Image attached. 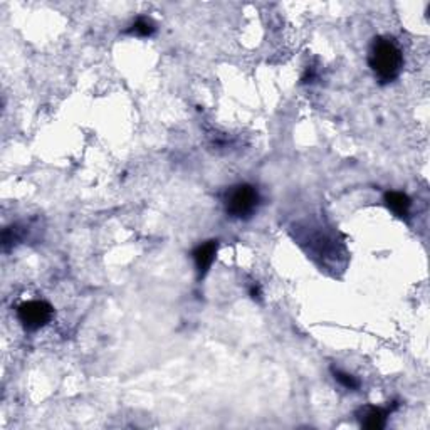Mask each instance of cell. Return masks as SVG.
<instances>
[{"mask_svg":"<svg viewBox=\"0 0 430 430\" xmlns=\"http://www.w3.org/2000/svg\"><path fill=\"white\" fill-rule=\"evenodd\" d=\"M393 409H378V407H365L358 412L360 424L365 429L370 430H380L385 427L387 417L392 413Z\"/></svg>","mask_w":430,"mask_h":430,"instance_id":"5","label":"cell"},{"mask_svg":"<svg viewBox=\"0 0 430 430\" xmlns=\"http://www.w3.org/2000/svg\"><path fill=\"white\" fill-rule=\"evenodd\" d=\"M251 296H253L254 300L255 297H261V289H259V286H254V288L251 289Z\"/></svg>","mask_w":430,"mask_h":430,"instance_id":"9","label":"cell"},{"mask_svg":"<svg viewBox=\"0 0 430 430\" xmlns=\"http://www.w3.org/2000/svg\"><path fill=\"white\" fill-rule=\"evenodd\" d=\"M385 204L395 215L405 219L410 214V207H412V200L404 192H387L385 193Z\"/></svg>","mask_w":430,"mask_h":430,"instance_id":"6","label":"cell"},{"mask_svg":"<svg viewBox=\"0 0 430 430\" xmlns=\"http://www.w3.org/2000/svg\"><path fill=\"white\" fill-rule=\"evenodd\" d=\"M52 306L46 301H27L17 308V317L27 331H37L51 321Z\"/></svg>","mask_w":430,"mask_h":430,"instance_id":"3","label":"cell"},{"mask_svg":"<svg viewBox=\"0 0 430 430\" xmlns=\"http://www.w3.org/2000/svg\"><path fill=\"white\" fill-rule=\"evenodd\" d=\"M219 244L217 241H208L205 244H200L195 251H193V261H195L197 271H199V277H204L211 269L212 262H214Z\"/></svg>","mask_w":430,"mask_h":430,"instance_id":"4","label":"cell"},{"mask_svg":"<svg viewBox=\"0 0 430 430\" xmlns=\"http://www.w3.org/2000/svg\"><path fill=\"white\" fill-rule=\"evenodd\" d=\"M259 197L257 188L249 184H239L235 187H231L224 197V205H226L227 215L232 219H249L257 208Z\"/></svg>","mask_w":430,"mask_h":430,"instance_id":"2","label":"cell"},{"mask_svg":"<svg viewBox=\"0 0 430 430\" xmlns=\"http://www.w3.org/2000/svg\"><path fill=\"white\" fill-rule=\"evenodd\" d=\"M333 375H335V378L342 383L344 389H348V390L360 389V382L353 377V375L346 373V371H342V370H335V368H333Z\"/></svg>","mask_w":430,"mask_h":430,"instance_id":"8","label":"cell"},{"mask_svg":"<svg viewBox=\"0 0 430 430\" xmlns=\"http://www.w3.org/2000/svg\"><path fill=\"white\" fill-rule=\"evenodd\" d=\"M368 66L380 83L389 84L400 76L404 68V54L393 39L378 36L370 46Z\"/></svg>","mask_w":430,"mask_h":430,"instance_id":"1","label":"cell"},{"mask_svg":"<svg viewBox=\"0 0 430 430\" xmlns=\"http://www.w3.org/2000/svg\"><path fill=\"white\" fill-rule=\"evenodd\" d=\"M155 30H157V27H155V24L150 21V19L138 17L137 21L133 22V26L126 30V32L133 34V36H138V37H150V36H153Z\"/></svg>","mask_w":430,"mask_h":430,"instance_id":"7","label":"cell"}]
</instances>
